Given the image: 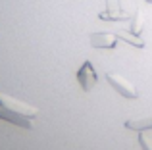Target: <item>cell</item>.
<instances>
[{"instance_id":"cell-1","label":"cell","mask_w":152,"mask_h":150,"mask_svg":"<svg viewBox=\"0 0 152 150\" xmlns=\"http://www.w3.org/2000/svg\"><path fill=\"white\" fill-rule=\"evenodd\" d=\"M39 108L27 102L0 92V119L21 129H33V119L39 116Z\"/></svg>"},{"instance_id":"cell-10","label":"cell","mask_w":152,"mask_h":150,"mask_svg":"<svg viewBox=\"0 0 152 150\" xmlns=\"http://www.w3.org/2000/svg\"><path fill=\"white\" fill-rule=\"evenodd\" d=\"M146 2H148V4H152V0H146Z\"/></svg>"},{"instance_id":"cell-7","label":"cell","mask_w":152,"mask_h":150,"mask_svg":"<svg viewBox=\"0 0 152 150\" xmlns=\"http://www.w3.org/2000/svg\"><path fill=\"white\" fill-rule=\"evenodd\" d=\"M115 37L119 39V41H125L127 44L135 46V48H145V41H142L139 35H133V33H127V31H115Z\"/></svg>"},{"instance_id":"cell-2","label":"cell","mask_w":152,"mask_h":150,"mask_svg":"<svg viewBox=\"0 0 152 150\" xmlns=\"http://www.w3.org/2000/svg\"><path fill=\"white\" fill-rule=\"evenodd\" d=\"M106 81H108V85H110L115 92L121 94V96L127 98V100H135V98L139 96V90L135 89V85H131V83L127 81L125 77H121V75L106 73Z\"/></svg>"},{"instance_id":"cell-4","label":"cell","mask_w":152,"mask_h":150,"mask_svg":"<svg viewBox=\"0 0 152 150\" xmlns=\"http://www.w3.org/2000/svg\"><path fill=\"white\" fill-rule=\"evenodd\" d=\"M98 19H104V21H125V19H131V15L121 10L118 0H106V10L98 14Z\"/></svg>"},{"instance_id":"cell-3","label":"cell","mask_w":152,"mask_h":150,"mask_svg":"<svg viewBox=\"0 0 152 150\" xmlns=\"http://www.w3.org/2000/svg\"><path fill=\"white\" fill-rule=\"evenodd\" d=\"M77 81H79V85H81V89L85 90V92H89V90L94 89L98 77H96V71H94V66L91 64L89 60L83 62V66L77 69Z\"/></svg>"},{"instance_id":"cell-8","label":"cell","mask_w":152,"mask_h":150,"mask_svg":"<svg viewBox=\"0 0 152 150\" xmlns=\"http://www.w3.org/2000/svg\"><path fill=\"white\" fill-rule=\"evenodd\" d=\"M142 27H145V17H142V12H141V10H137L133 15H131L129 33H133V35H141Z\"/></svg>"},{"instance_id":"cell-6","label":"cell","mask_w":152,"mask_h":150,"mask_svg":"<svg viewBox=\"0 0 152 150\" xmlns=\"http://www.w3.org/2000/svg\"><path fill=\"white\" fill-rule=\"evenodd\" d=\"M125 129H131V131H148L152 129V116H145V117H139V119H127L125 121Z\"/></svg>"},{"instance_id":"cell-9","label":"cell","mask_w":152,"mask_h":150,"mask_svg":"<svg viewBox=\"0 0 152 150\" xmlns=\"http://www.w3.org/2000/svg\"><path fill=\"white\" fill-rule=\"evenodd\" d=\"M139 144H141V148H142V150H152V143H150L148 139H146L145 135L139 137Z\"/></svg>"},{"instance_id":"cell-5","label":"cell","mask_w":152,"mask_h":150,"mask_svg":"<svg viewBox=\"0 0 152 150\" xmlns=\"http://www.w3.org/2000/svg\"><path fill=\"white\" fill-rule=\"evenodd\" d=\"M89 41L93 48H108L114 50L118 46V37L114 33H91Z\"/></svg>"}]
</instances>
